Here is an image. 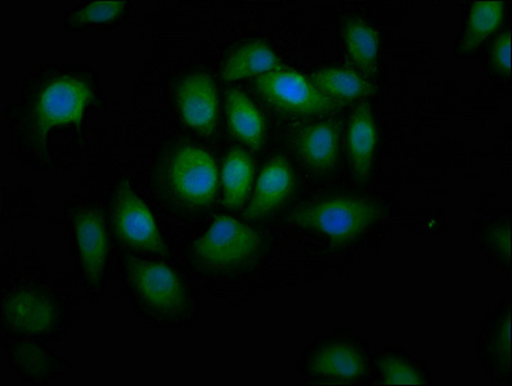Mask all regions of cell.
Masks as SVG:
<instances>
[{
	"label": "cell",
	"instance_id": "6da1fadb",
	"mask_svg": "<svg viewBox=\"0 0 512 386\" xmlns=\"http://www.w3.org/2000/svg\"><path fill=\"white\" fill-rule=\"evenodd\" d=\"M266 249L263 233L229 217L218 218L204 236L192 242L188 259L209 277H226L256 266Z\"/></svg>",
	"mask_w": 512,
	"mask_h": 386
},
{
	"label": "cell",
	"instance_id": "7a4b0ae2",
	"mask_svg": "<svg viewBox=\"0 0 512 386\" xmlns=\"http://www.w3.org/2000/svg\"><path fill=\"white\" fill-rule=\"evenodd\" d=\"M383 215V208L367 197L341 195L304 203L291 214L290 222L331 244L344 245L365 235Z\"/></svg>",
	"mask_w": 512,
	"mask_h": 386
},
{
	"label": "cell",
	"instance_id": "3957f363",
	"mask_svg": "<svg viewBox=\"0 0 512 386\" xmlns=\"http://www.w3.org/2000/svg\"><path fill=\"white\" fill-rule=\"evenodd\" d=\"M93 98V84L82 74L61 73L44 80L26 110L31 137L42 143L52 130L78 125Z\"/></svg>",
	"mask_w": 512,
	"mask_h": 386
},
{
	"label": "cell",
	"instance_id": "277c9868",
	"mask_svg": "<svg viewBox=\"0 0 512 386\" xmlns=\"http://www.w3.org/2000/svg\"><path fill=\"white\" fill-rule=\"evenodd\" d=\"M166 199L184 213L208 209L217 196L218 170L209 152L193 145L175 148L160 172Z\"/></svg>",
	"mask_w": 512,
	"mask_h": 386
},
{
	"label": "cell",
	"instance_id": "5b68a950",
	"mask_svg": "<svg viewBox=\"0 0 512 386\" xmlns=\"http://www.w3.org/2000/svg\"><path fill=\"white\" fill-rule=\"evenodd\" d=\"M124 277L143 312L159 322H179L191 309L186 284L172 268L156 260L129 257Z\"/></svg>",
	"mask_w": 512,
	"mask_h": 386
},
{
	"label": "cell",
	"instance_id": "8992f818",
	"mask_svg": "<svg viewBox=\"0 0 512 386\" xmlns=\"http://www.w3.org/2000/svg\"><path fill=\"white\" fill-rule=\"evenodd\" d=\"M111 226L123 248L142 255L169 257L150 209L128 181H120L112 192Z\"/></svg>",
	"mask_w": 512,
	"mask_h": 386
},
{
	"label": "cell",
	"instance_id": "52a82bcc",
	"mask_svg": "<svg viewBox=\"0 0 512 386\" xmlns=\"http://www.w3.org/2000/svg\"><path fill=\"white\" fill-rule=\"evenodd\" d=\"M256 88L269 105L285 114L325 115L344 106L325 96L307 78L295 71L280 70L260 76Z\"/></svg>",
	"mask_w": 512,
	"mask_h": 386
},
{
	"label": "cell",
	"instance_id": "ba28073f",
	"mask_svg": "<svg viewBox=\"0 0 512 386\" xmlns=\"http://www.w3.org/2000/svg\"><path fill=\"white\" fill-rule=\"evenodd\" d=\"M3 322L17 335L38 338L51 334L61 321V304L38 287H20L3 300Z\"/></svg>",
	"mask_w": 512,
	"mask_h": 386
},
{
	"label": "cell",
	"instance_id": "9c48e42d",
	"mask_svg": "<svg viewBox=\"0 0 512 386\" xmlns=\"http://www.w3.org/2000/svg\"><path fill=\"white\" fill-rule=\"evenodd\" d=\"M73 235L84 285L96 293L109 264V232L102 213L96 209L79 210L73 217Z\"/></svg>",
	"mask_w": 512,
	"mask_h": 386
},
{
	"label": "cell",
	"instance_id": "30bf717a",
	"mask_svg": "<svg viewBox=\"0 0 512 386\" xmlns=\"http://www.w3.org/2000/svg\"><path fill=\"white\" fill-rule=\"evenodd\" d=\"M179 114L192 129L213 136L219 123L218 89L209 74L197 71L181 80L175 89Z\"/></svg>",
	"mask_w": 512,
	"mask_h": 386
},
{
	"label": "cell",
	"instance_id": "8fae6325",
	"mask_svg": "<svg viewBox=\"0 0 512 386\" xmlns=\"http://www.w3.org/2000/svg\"><path fill=\"white\" fill-rule=\"evenodd\" d=\"M295 174L284 157H273L256 182L253 197L245 210L247 222L260 221L284 208L295 192Z\"/></svg>",
	"mask_w": 512,
	"mask_h": 386
},
{
	"label": "cell",
	"instance_id": "7c38bea8",
	"mask_svg": "<svg viewBox=\"0 0 512 386\" xmlns=\"http://www.w3.org/2000/svg\"><path fill=\"white\" fill-rule=\"evenodd\" d=\"M309 372L330 383H354L366 375L367 362L356 345L330 343L313 353Z\"/></svg>",
	"mask_w": 512,
	"mask_h": 386
},
{
	"label": "cell",
	"instance_id": "4fadbf2b",
	"mask_svg": "<svg viewBox=\"0 0 512 386\" xmlns=\"http://www.w3.org/2000/svg\"><path fill=\"white\" fill-rule=\"evenodd\" d=\"M376 125L370 105L362 102L350 116L347 151L352 172L358 182H366L372 173L376 152Z\"/></svg>",
	"mask_w": 512,
	"mask_h": 386
},
{
	"label": "cell",
	"instance_id": "5bb4252c",
	"mask_svg": "<svg viewBox=\"0 0 512 386\" xmlns=\"http://www.w3.org/2000/svg\"><path fill=\"white\" fill-rule=\"evenodd\" d=\"M296 154L313 173H331L339 160L338 128L322 123L305 129L296 139Z\"/></svg>",
	"mask_w": 512,
	"mask_h": 386
},
{
	"label": "cell",
	"instance_id": "9a60e30c",
	"mask_svg": "<svg viewBox=\"0 0 512 386\" xmlns=\"http://www.w3.org/2000/svg\"><path fill=\"white\" fill-rule=\"evenodd\" d=\"M280 70H284V62L272 48L259 40H250L229 53L222 67V78L226 82H236Z\"/></svg>",
	"mask_w": 512,
	"mask_h": 386
},
{
	"label": "cell",
	"instance_id": "2e32d148",
	"mask_svg": "<svg viewBox=\"0 0 512 386\" xmlns=\"http://www.w3.org/2000/svg\"><path fill=\"white\" fill-rule=\"evenodd\" d=\"M227 120L232 136L253 151H259L266 141V123L260 111L240 89L227 94Z\"/></svg>",
	"mask_w": 512,
	"mask_h": 386
},
{
	"label": "cell",
	"instance_id": "e0dca14e",
	"mask_svg": "<svg viewBox=\"0 0 512 386\" xmlns=\"http://www.w3.org/2000/svg\"><path fill=\"white\" fill-rule=\"evenodd\" d=\"M506 4L501 0L475 2L466 17L464 31L456 47L457 56L470 55L500 28Z\"/></svg>",
	"mask_w": 512,
	"mask_h": 386
},
{
	"label": "cell",
	"instance_id": "ac0fdd59",
	"mask_svg": "<svg viewBox=\"0 0 512 386\" xmlns=\"http://www.w3.org/2000/svg\"><path fill=\"white\" fill-rule=\"evenodd\" d=\"M345 48L353 65L365 79H374L379 69L380 40L376 30L361 19H348L344 24Z\"/></svg>",
	"mask_w": 512,
	"mask_h": 386
},
{
	"label": "cell",
	"instance_id": "d6986e66",
	"mask_svg": "<svg viewBox=\"0 0 512 386\" xmlns=\"http://www.w3.org/2000/svg\"><path fill=\"white\" fill-rule=\"evenodd\" d=\"M254 181V163L249 152L232 148L224 160L222 183L223 205L229 210H238L245 205Z\"/></svg>",
	"mask_w": 512,
	"mask_h": 386
},
{
	"label": "cell",
	"instance_id": "ffe728a7",
	"mask_svg": "<svg viewBox=\"0 0 512 386\" xmlns=\"http://www.w3.org/2000/svg\"><path fill=\"white\" fill-rule=\"evenodd\" d=\"M318 91L336 102L344 103L370 96L374 85L356 71L343 67H326L316 71L309 78Z\"/></svg>",
	"mask_w": 512,
	"mask_h": 386
},
{
	"label": "cell",
	"instance_id": "44dd1931",
	"mask_svg": "<svg viewBox=\"0 0 512 386\" xmlns=\"http://www.w3.org/2000/svg\"><path fill=\"white\" fill-rule=\"evenodd\" d=\"M129 3L123 0L114 2H89L67 13L64 25L69 30H82L119 24L128 16Z\"/></svg>",
	"mask_w": 512,
	"mask_h": 386
},
{
	"label": "cell",
	"instance_id": "7402d4cb",
	"mask_svg": "<svg viewBox=\"0 0 512 386\" xmlns=\"http://www.w3.org/2000/svg\"><path fill=\"white\" fill-rule=\"evenodd\" d=\"M15 361L26 375L35 379H44L53 368V359L46 350L31 343L21 344L16 349Z\"/></svg>",
	"mask_w": 512,
	"mask_h": 386
},
{
	"label": "cell",
	"instance_id": "603a6c76",
	"mask_svg": "<svg viewBox=\"0 0 512 386\" xmlns=\"http://www.w3.org/2000/svg\"><path fill=\"white\" fill-rule=\"evenodd\" d=\"M381 376L385 384L420 385L422 376L406 359L397 356H386L380 362Z\"/></svg>",
	"mask_w": 512,
	"mask_h": 386
},
{
	"label": "cell",
	"instance_id": "cb8c5ba5",
	"mask_svg": "<svg viewBox=\"0 0 512 386\" xmlns=\"http://www.w3.org/2000/svg\"><path fill=\"white\" fill-rule=\"evenodd\" d=\"M489 352L494 365L501 370L510 371L511 368V317H503L494 330Z\"/></svg>",
	"mask_w": 512,
	"mask_h": 386
},
{
	"label": "cell",
	"instance_id": "d4e9b609",
	"mask_svg": "<svg viewBox=\"0 0 512 386\" xmlns=\"http://www.w3.org/2000/svg\"><path fill=\"white\" fill-rule=\"evenodd\" d=\"M493 69L502 76L511 74V33L505 31L494 42L491 51Z\"/></svg>",
	"mask_w": 512,
	"mask_h": 386
},
{
	"label": "cell",
	"instance_id": "484cf974",
	"mask_svg": "<svg viewBox=\"0 0 512 386\" xmlns=\"http://www.w3.org/2000/svg\"><path fill=\"white\" fill-rule=\"evenodd\" d=\"M511 230L510 226H501L494 228L489 237V241L496 250V253L502 258H506L507 264H510L511 260Z\"/></svg>",
	"mask_w": 512,
	"mask_h": 386
}]
</instances>
